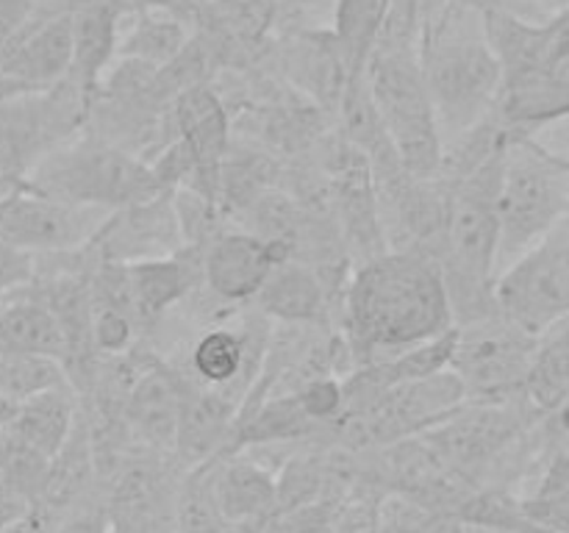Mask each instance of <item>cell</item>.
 Here are the masks:
<instances>
[{"label":"cell","instance_id":"6da1fadb","mask_svg":"<svg viewBox=\"0 0 569 533\" xmlns=\"http://www.w3.org/2000/svg\"><path fill=\"white\" fill-rule=\"evenodd\" d=\"M342 316L356 366L392 359L453 328L439 264L409 250H387L353 266Z\"/></svg>","mask_w":569,"mask_h":533},{"label":"cell","instance_id":"7a4b0ae2","mask_svg":"<svg viewBox=\"0 0 569 533\" xmlns=\"http://www.w3.org/2000/svg\"><path fill=\"white\" fill-rule=\"evenodd\" d=\"M420 70L442 144L492 114L500 67L483 39L478 0H422Z\"/></svg>","mask_w":569,"mask_h":533},{"label":"cell","instance_id":"3957f363","mask_svg":"<svg viewBox=\"0 0 569 533\" xmlns=\"http://www.w3.org/2000/svg\"><path fill=\"white\" fill-rule=\"evenodd\" d=\"M503 153L461 181L442 183L448 189V209H445V248L439 255V272L448 292L453 325L495 311L492 283L498 272L495 194H498Z\"/></svg>","mask_w":569,"mask_h":533},{"label":"cell","instance_id":"277c9868","mask_svg":"<svg viewBox=\"0 0 569 533\" xmlns=\"http://www.w3.org/2000/svg\"><path fill=\"white\" fill-rule=\"evenodd\" d=\"M495 214L500 272L559 222L569 220L567 155L548 150L533 133H517L500 161Z\"/></svg>","mask_w":569,"mask_h":533},{"label":"cell","instance_id":"5b68a950","mask_svg":"<svg viewBox=\"0 0 569 533\" xmlns=\"http://www.w3.org/2000/svg\"><path fill=\"white\" fill-rule=\"evenodd\" d=\"M28 189L78 209H131L164 194L148 161L100 137L67 139L28 175Z\"/></svg>","mask_w":569,"mask_h":533},{"label":"cell","instance_id":"8992f818","mask_svg":"<svg viewBox=\"0 0 569 533\" xmlns=\"http://www.w3.org/2000/svg\"><path fill=\"white\" fill-rule=\"evenodd\" d=\"M365 81L406 175L433 181L442 161V137L422 81L420 53L376 50Z\"/></svg>","mask_w":569,"mask_h":533},{"label":"cell","instance_id":"52a82bcc","mask_svg":"<svg viewBox=\"0 0 569 533\" xmlns=\"http://www.w3.org/2000/svg\"><path fill=\"white\" fill-rule=\"evenodd\" d=\"M89 109L70 81L0 100V198L26 189L33 167L87 122Z\"/></svg>","mask_w":569,"mask_h":533},{"label":"cell","instance_id":"ba28073f","mask_svg":"<svg viewBox=\"0 0 569 533\" xmlns=\"http://www.w3.org/2000/svg\"><path fill=\"white\" fill-rule=\"evenodd\" d=\"M492 303L498 314L528 336H545L567 322L569 311V220L495 275Z\"/></svg>","mask_w":569,"mask_h":533},{"label":"cell","instance_id":"9c48e42d","mask_svg":"<svg viewBox=\"0 0 569 533\" xmlns=\"http://www.w3.org/2000/svg\"><path fill=\"white\" fill-rule=\"evenodd\" d=\"M537 336L492 311L456 325V344L448 370L465 389V403H509L522 398Z\"/></svg>","mask_w":569,"mask_h":533},{"label":"cell","instance_id":"30bf717a","mask_svg":"<svg viewBox=\"0 0 569 533\" xmlns=\"http://www.w3.org/2000/svg\"><path fill=\"white\" fill-rule=\"evenodd\" d=\"M106 217L26 187L0 198V242L28 255L70 253L98 233Z\"/></svg>","mask_w":569,"mask_h":533},{"label":"cell","instance_id":"8fae6325","mask_svg":"<svg viewBox=\"0 0 569 533\" xmlns=\"http://www.w3.org/2000/svg\"><path fill=\"white\" fill-rule=\"evenodd\" d=\"M481 31L500 78L531 70H569V14L526 20L498 0L481 3Z\"/></svg>","mask_w":569,"mask_h":533},{"label":"cell","instance_id":"7c38bea8","mask_svg":"<svg viewBox=\"0 0 569 533\" xmlns=\"http://www.w3.org/2000/svg\"><path fill=\"white\" fill-rule=\"evenodd\" d=\"M289 259H295V253L281 239L220 231L200 250V283L220 303H250L270 272Z\"/></svg>","mask_w":569,"mask_h":533},{"label":"cell","instance_id":"4fadbf2b","mask_svg":"<svg viewBox=\"0 0 569 533\" xmlns=\"http://www.w3.org/2000/svg\"><path fill=\"white\" fill-rule=\"evenodd\" d=\"M172 131L192 159V192L220 209V172L231 150V117L226 100L209 83L187 89L170 103Z\"/></svg>","mask_w":569,"mask_h":533},{"label":"cell","instance_id":"5bb4252c","mask_svg":"<svg viewBox=\"0 0 569 533\" xmlns=\"http://www.w3.org/2000/svg\"><path fill=\"white\" fill-rule=\"evenodd\" d=\"M83 248L94 261H114V264L170 259L181 253L187 244H183L176 205H172V192L131 205V209L111 211Z\"/></svg>","mask_w":569,"mask_h":533},{"label":"cell","instance_id":"9a60e30c","mask_svg":"<svg viewBox=\"0 0 569 533\" xmlns=\"http://www.w3.org/2000/svg\"><path fill=\"white\" fill-rule=\"evenodd\" d=\"M72 61V9L28 17L11 39L0 78L33 92L67 81Z\"/></svg>","mask_w":569,"mask_h":533},{"label":"cell","instance_id":"2e32d148","mask_svg":"<svg viewBox=\"0 0 569 533\" xmlns=\"http://www.w3.org/2000/svg\"><path fill=\"white\" fill-rule=\"evenodd\" d=\"M239 403L222 389L183 386L181 420H178L172 455L183 470H194L200 464L228 455L237 422Z\"/></svg>","mask_w":569,"mask_h":533},{"label":"cell","instance_id":"e0dca14e","mask_svg":"<svg viewBox=\"0 0 569 533\" xmlns=\"http://www.w3.org/2000/svg\"><path fill=\"white\" fill-rule=\"evenodd\" d=\"M122 278L133 322L137 328H150L181 300H187L200 283V250L183 248L170 259L122 264Z\"/></svg>","mask_w":569,"mask_h":533},{"label":"cell","instance_id":"ac0fdd59","mask_svg":"<svg viewBox=\"0 0 569 533\" xmlns=\"http://www.w3.org/2000/svg\"><path fill=\"white\" fill-rule=\"evenodd\" d=\"M187 383L167 364L150 359L122 398V420L150 450L172 455Z\"/></svg>","mask_w":569,"mask_h":533},{"label":"cell","instance_id":"d6986e66","mask_svg":"<svg viewBox=\"0 0 569 533\" xmlns=\"http://www.w3.org/2000/svg\"><path fill=\"white\" fill-rule=\"evenodd\" d=\"M209 486L217 511L231 527L276 514L278 475L250 455L228 453L209 461Z\"/></svg>","mask_w":569,"mask_h":533},{"label":"cell","instance_id":"ffe728a7","mask_svg":"<svg viewBox=\"0 0 569 533\" xmlns=\"http://www.w3.org/2000/svg\"><path fill=\"white\" fill-rule=\"evenodd\" d=\"M120 20L122 17L106 3L72 6V61L67 81L78 89L89 111L114 61Z\"/></svg>","mask_w":569,"mask_h":533},{"label":"cell","instance_id":"44dd1931","mask_svg":"<svg viewBox=\"0 0 569 533\" xmlns=\"http://www.w3.org/2000/svg\"><path fill=\"white\" fill-rule=\"evenodd\" d=\"M281 64L300 92L311 94L322 109L337 111L350 78L331 33L300 31L283 42Z\"/></svg>","mask_w":569,"mask_h":533},{"label":"cell","instance_id":"7402d4cb","mask_svg":"<svg viewBox=\"0 0 569 533\" xmlns=\"http://www.w3.org/2000/svg\"><path fill=\"white\" fill-rule=\"evenodd\" d=\"M253 300L261 316L281 325H320L328 316V286L298 259L278 264Z\"/></svg>","mask_w":569,"mask_h":533},{"label":"cell","instance_id":"603a6c76","mask_svg":"<svg viewBox=\"0 0 569 533\" xmlns=\"http://www.w3.org/2000/svg\"><path fill=\"white\" fill-rule=\"evenodd\" d=\"M78 414L81 411H78L72 386H59L17 403L14 416L6 428L26 444H31L33 450L53 459L70 436Z\"/></svg>","mask_w":569,"mask_h":533},{"label":"cell","instance_id":"cb8c5ba5","mask_svg":"<svg viewBox=\"0 0 569 533\" xmlns=\"http://www.w3.org/2000/svg\"><path fill=\"white\" fill-rule=\"evenodd\" d=\"M94 481H98V461H94L92 433H89V422L78 414L67 442L50 459L48 483H44V492L39 500H44L53 509L67 511L81 503L83 497L94 494Z\"/></svg>","mask_w":569,"mask_h":533},{"label":"cell","instance_id":"d4e9b609","mask_svg":"<svg viewBox=\"0 0 569 533\" xmlns=\"http://www.w3.org/2000/svg\"><path fill=\"white\" fill-rule=\"evenodd\" d=\"M569 325L561 322L553 331L539 336L526 378H522V400L537 416L556 414L567 409L569 398Z\"/></svg>","mask_w":569,"mask_h":533},{"label":"cell","instance_id":"484cf974","mask_svg":"<svg viewBox=\"0 0 569 533\" xmlns=\"http://www.w3.org/2000/svg\"><path fill=\"white\" fill-rule=\"evenodd\" d=\"M189 37H192V28L178 17L167 14V11H139V14H131L128 28H122L120 22L114 59L142 61V64L161 70L181 53Z\"/></svg>","mask_w":569,"mask_h":533},{"label":"cell","instance_id":"4316f807","mask_svg":"<svg viewBox=\"0 0 569 533\" xmlns=\"http://www.w3.org/2000/svg\"><path fill=\"white\" fill-rule=\"evenodd\" d=\"M389 0H337L333 6V42L350 81L365 78L370 56L376 50Z\"/></svg>","mask_w":569,"mask_h":533},{"label":"cell","instance_id":"83f0119b","mask_svg":"<svg viewBox=\"0 0 569 533\" xmlns=\"http://www.w3.org/2000/svg\"><path fill=\"white\" fill-rule=\"evenodd\" d=\"M276 0H206L203 20L237 48L250 50L264 44L276 22Z\"/></svg>","mask_w":569,"mask_h":533},{"label":"cell","instance_id":"f1b7e54d","mask_svg":"<svg viewBox=\"0 0 569 533\" xmlns=\"http://www.w3.org/2000/svg\"><path fill=\"white\" fill-rule=\"evenodd\" d=\"M50 459L22 442L20 436L0 428V477L6 492L14 494L22 503H37L48 483Z\"/></svg>","mask_w":569,"mask_h":533},{"label":"cell","instance_id":"f546056e","mask_svg":"<svg viewBox=\"0 0 569 533\" xmlns=\"http://www.w3.org/2000/svg\"><path fill=\"white\" fill-rule=\"evenodd\" d=\"M59 386H70L61 361L44 355H0V398L9 403L17 405Z\"/></svg>","mask_w":569,"mask_h":533},{"label":"cell","instance_id":"4dcf8cb0","mask_svg":"<svg viewBox=\"0 0 569 533\" xmlns=\"http://www.w3.org/2000/svg\"><path fill=\"white\" fill-rule=\"evenodd\" d=\"M372 533H459V522L400 492H387L376 505Z\"/></svg>","mask_w":569,"mask_h":533},{"label":"cell","instance_id":"1f68e13d","mask_svg":"<svg viewBox=\"0 0 569 533\" xmlns=\"http://www.w3.org/2000/svg\"><path fill=\"white\" fill-rule=\"evenodd\" d=\"M300 409L315 428L337 425L345 416V383L337 375H315L295 389Z\"/></svg>","mask_w":569,"mask_h":533},{"label":"cell","instance_id":"d6a6232c","mask_svg":"<svg viewBox=\"0 0 569 533\" xmlns=\"http://www.w3.org/2000/svg\"><path fill=\"white\" fill-rule=\"evenodd\" d=\"M53 533H111V514L106 509V500L98 494L83 497L81 503L61 514Z\"/></svg>","mask_w":569,"mask_h":533},{"label":"cell","instance_id":"836d02e7","mask_svg":"<svg viewBox=\"0 0 569 533\" xmlns=\"http://www.w3.org/2000/svg\"><path fill=\"white\" fill-rule=\"evenodd\" d=\"M33 283V255L0 242V298Z\"/></svg>","mask_w":569,"mask_h":533},{"label":"cell","instance_id":"e575fe53","mask_svg":"<svg viewBox=\"0 0 569 533\" xmlns=\"http://www.w3.org/2000/svg\"><path fill=\"white\" fill-rule=\"evenodd\" d=\"M31 14L33 11L31 6H28V0H0V64H3L11 39L17 37L22 22Z\"/></svg>","mask_w":569,"mask_h":533},{"label":"cell","instance_id":"d590c367","mask_svg":"<svg viewBox=\"0 0 569 533\" xmlns=\"http://www.w3.org/2000/svg\"><path fill=\"white\" fill-rule=\"evenodd\" d=\"M26 505L28 503L11 497V494H0V533H6L11 525H14V520L26 511Z\"/></svg>","mask_w":569,"mask_h":533},{"label":"cell","instance_id":"8d00e7d4","mask_svg":"<svg viewBox=\"0 0 569 533\" xmlns=\"http://www.w3.org/2000/svg\"><path fill=\"white\" fill-rule=\"evenodd\" d=\"M531 3L545 6V9H548V17H556V14H561V11H567L569 0H531Z\"/></svg>","mask_w":569,"mask_h":533},{"label":"cell","instance_id":"74e56055","mask_svg":"<svg viewBox=\"0 0 569 533\" xmlns=\"http://www.w3.org/2000/svg\"><path fill=\"white\" fill-rule=\"evenodd\" d=\"M14 409H17L14 403H9L6 398H0V428L9 425V420L14 416Z\"/></svg>","mask_w":569,"mask_h":533},{"label":"cell","instance_id":"f35d334b","mask_svg":"<svg viewBox=\"0 0 569 533\" xmlns=\"http://www.w3.org/2000/svg\"><path fill=\"white\" fill-rule=\"evenodd\" d=\"M111 533H131V531H126V527H114V525H111Z\"/></svg>","mask_w":569,"mask_h":533},{"label":"cell","instance_id":"ab89813d","mask_svg":"<svg viewBox=\"0 0 569 533\" xmlns=\"http://www.w3.org/2000/svg\"><path fill=\"white\" fill-rule=\"evenodd\" d=\"M200 3H206V0H200Z\"/></svg>","mask_w":569,"mask_h":533},{"label":"cell","instance_id":"60d3db41","mask_svg":"<svg viewBox=\"0 0 569 533\" xmlns=\"http://www.w3.org/2000/svg\"><path fill=\"white\" fill-rule=\"evenodd\" d=\"M276 3H278V0H276Z\"/></svg>","mask_w":569,"mask_h":533}]
</instances>
